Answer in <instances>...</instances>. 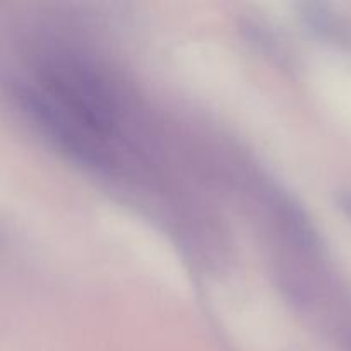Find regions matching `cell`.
Returning <instances> with one entry per match:
<instances>
[{"label": "cell", "instance_id": "cell-1", "mask_svg": "<svg viewBox=\"0 0 351 351\" xmlns=\"http://www.w3.org/2000/svg\"><path fill=\"white\" fill-rule=\"evenodd\" d=\"M345 208H346V211L351 215V195H348V197L345 199Z\"/></svg>", "mask_w": 351, "mask_h": 351}]
</instances>
